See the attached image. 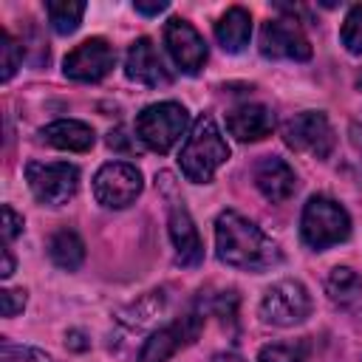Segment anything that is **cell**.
Instances as JSON below:
<instances>
[{
    "mask_svg": "<svg viewBox=\"0 0 362 362\" xmlns=\"http://www.w3.org/2000/svg\"><path fill=\"white\" fill-rule=\"evenodd\" d=\"M215 249L221 263L252 274L269 272L283 260L280 246L255 221L235 209H223L215 218Z\"/></svg>",
    "mask_w": 362,
    "mask_h": 362,
    "instance_id": "obj_1",
    "label": "cell"
},
{
    "mask_svg": "<svg viewBox=\"0 0 362 362\" xmlns=\"http://www.w3.org/2000/svg\"><path fill=\"white\" fill-rule=\"evenodd\" d=\"M229 161V144L215 124L212 116H198L189 136L184 139L178 150V167L187 181L192 184H209L215 173Z\"/></svg>",
    "mask_w": 362,
    "mask_h": 362,
    "instance_id": "obj_2",
    "label": "cell"
},
{
    "mask_svg": "<svg viewBox=\"0 0 362 362\" xmlns=\"http://www.w3.org/2000/svg\"><path fill=\"white\" fill-rule=\"evenodd\" d=\"M300 238L308 249L322 252L351 238V215L328 195H311L300 215Z\"/></svg>",
    "mask_w": 362,
    "mask_h": 362,
    "instance_id": "obj_3",
    "label": "cell"
},
{
    "mask_svg": "<svg viewBox=\"0 0 362 362\" xmlns=\"http://www.w3.org/2000/svg\"><path fill=\"white\" fill-rule=\"evenodd\" d=\"M189 113L181 102H156L136 116V136L153 153H170L187 133Z\"/></svg>",
    "mask_w": 362,
    "mask_h": 362,
    "instance_id": "obj_4",
    "label": "cell"
},
{
    "mask_svg": "<svg viewBox=\"0 0 362 362\" xmlns=\"http://www.w3.org/2000/svg\"><path fill=\"white\" fill-rule=\"evenodd\" d=\"M25 181L40 204L62 206L79 189V167L68 161H28Z\"/></svg>",
    "mask_w": 362,
    "mask_h": 362,
    "instance_id": "obj_5",
    "label": "cell"
},
{
    "mask_svg": "<svg viewBox=\"0 0 362 362\" xmlns=\"http://www.w3.org/2000/svg\"><path fill=\"white\" fill-rule=\"evenodd\" d=\"M311 294L300 280H277L260 300V320L277 328H291L305 322L311 317Z\"/></svg>",
    "mask_w": 362,
    "mask_h": 362,
    "instance_id": "obj_6",
    "label": "cell"
},
{
    "mask_svg": "<svg viewBox=\"0 0 362 362\" xmlns=\"http://www.w3.org/2000/svg\"><path fill=\"white\" fill-rule=\"evenodd\" d=\"M144 189V175L136 164L127 161H107L93 175V198L107 209L130 206Z\"/></svg>",
    "mask_w": 362,
    "mask_h": 362,
    "instance_id": "obj_7",
    "label": "cell"
},
{
    "mask_svg": "<svg viewBox=\"0 0 362 362\" xmlns=\"http://www.w3.org/2000/svg\"><path fill=\"white\" fill-rule=\"evenodd\" d=\"M283 141L297 153L328 158L337 147V133L322 110H303L283 124Z\"/></svg>",
    "mask_w": 362,
    "mask_h": 362,
    "instance_id": "obj_8",
    "label": "cell"
},
{
    "mask_svg": "<svg viewBox=\"0 0 362 362\" xmlns=\"http://www.w3.org/2000/svg\"><path fill=\"white\" fill-rule=\"evenodd\" d=\"M204 328V311H187L175 317L170 325L150 334V339L139 351V362H170L181 348L192 345Z\"/></svg>",
    "mask_w": 362,
    "mask_h": 362,
    "instance_id": "obj_9",
    "label": "cell"
},
{
    "mask_svg": "<svg viewBox=\"0 0 362 362\" xmlns=\"http://www.w3.org/2000/svg\"><path fill=\"white\" fill-rule=\"evenodd\" d=\"M116 65V51L105 37H90L71 48L62 59V74L74 82H99Z\"/></svg>",
    "mask_w": 362,
    "mask_h": 362,
    "instance_id": "obj_10",
    "label": "cell"
},
{
    "mask_svg": "<svg viewBox=\"0 0 362 362\" xmlns=\"http://www.w3.org/2000/svg\"><path fill=\"white\" fill-rule=\"evenodd\" d=\"M164 45L173 57V62L195 76L204 65H206V57H209V48L204 42V37L198 34V28L192 23H187L184 17H170L167 25H164Z\"/></svg>",
    "mask_w": 362,
    "mask_h": 362,
    "instance_id": "obj_11",
    "label": "cell"
},
{
    "mask_svg": "<svg viewBox=\"0 0 362 362\" xmlns=\"http://www.w3.org/2000/svg\"><path fill=\"white\" fill-rule=\"evenodd\" d=\"M260 54L269 59H311V42L297 20H266L260 25Z\"/></svg>",
    "mask_w": 362,
    "mask_h": 362,
    "instance_id": "obj_12",
    "label": "cell"
},
{
    "mask_svg": "<svg viewBox=\"0 0 362 362\" xmlns=\"http://www.w3.org/2000/svg\"><path fill=\"white\" fill-rule=\"evenodd\" d=\"M124 74L127 79L147 85V88H161L173 82V74L164 68L161 54L156 51L150 37H139L130 48H127V59H124Z\"/></svg>",
    "mask_w": 362,
    "mask_h": 362,
    "instance_id": "obj_13",
    "label": "cell"
},
{
    "mask_svg": "<svg viewBox=\"0 0 362 362\" xmlns=\"http://www.w3.org/2000/svg\"><path fill=\"white\" fill-rule=\"evenodd\" d=\"M167 229H170V240L175 249V263L178 266H198L204 260V243L198 238V226H195L192 215L187 212V206L181 201L170 204Z\"/></svg>",
    "mask_w": 362,
    "mask_h": 362,
    "instance_id": "obj_14",
    "label": "cell"
},
{
    "mask_svg": "<svg viewBox=\"0 0 362 362\" xmlns=\"http://www.w3.org/2000/svg\"><path fill=\"white\" fill-rule=\"evenodd\" d=\"M255 187L272 204H283L297 192V173L280 156H263L255 164Z\"/></svg>",
    "mask_w": 362,
    "mask_h": 362,
    "instance_id": "obj_15",
    "label": "cell"
},
{
    "mask_svg": "<svg viewBox=\"0 0 362 362\" xmlns=\"http://www.w3.org/2000/svg\"><path fill=\"white\" fill-rule=\"evenodd\" d=\"M272 127H274L272 110L266 105H257V102L238 105L226 113V130L238 141H260L272 133Z\"/></svg>",
    "mask_w": 362,
    "mask_h": 362,
    "instance_id": "obj_16",
    "label": "cell"
},
{
    "mask_svg": "<svg viewBox=\"0 0 362 362\" xmlns=\"http://www.w3.org/2000/svg\"><path fill=\"white\" fill-rule=\"evenodd\" d=\"M40 136L45 144H51L57 150H68V153H88L96 141L93 127L79 119H57V122L45 124L40 130Z\"/></svg>",
    "mask_w": 362,
    "mask_h": 362,
    "instance_id": "obj_17",
    "label": "cell"
},
{
    "mask_svg": "<svg viewBox=\"0 0 362 362\" xmlns=\"http://www.w3.org/2000/svg\"><path fill=\"white\" fill-rule=\"evenodd\" d=\"M252 37V14L243 6L226 8L215 23V40L226 54H240Z\"/></svg>",
    "mask_w": 362,
    "mask_h": 362,
    "instance_id": "obj_18",
    "label": "cell"
},
{
    "mask_svg": "<svg viewBox=\"0 0 362 362\" xmlns=\"http://www.w3.org/2000/svg\"><path fill=\"white\" fill-rule=\"evenodd\" d=\"M48 257L62 272H76L85 263V243L74 229H57L48 238Z\"/></svg>",
    "mask_w": 362,
    "mask_h": 362,
    "instance_id": "obj_19",
    "label": "cell"
},
{
    "mask_svg": "<svg viewBox=\"0 0 362 362\" xmlns=\"http://www.w3.org/2000/svg\"><path fill=\"white\" fill-rule=\"evenodd\" d=\"M325 291L337 305L351 308L362 300V277L351 266H334L325 277Z\"/></svg>",
    "mask_w": 362,
    "mask_h": 362,
    "instance_id": "obj_20",
    "label": "cell"
},
{
    "mask_svg": "<svg viewBox=\"0 0 362 362\" xmlns=\"http://www.w3.org/2000/svg\"><path fill=\"white\" fill-rule=\"evenodd\" d=\"M45 14H48V23L57 34H74L85 17V3H76V0H48L45 3Z\"/></svg>",
    "mask_w": 362,
    "mask_h": 362,
    "instance_id": "obj_21",
    "label": "cell"
},
{
    "mask_svg": "<svg viewBox=\"0 0 362 362\" xmlns=\"http://www.w3.org/2000/svg\"><path fill=\"white\" fill-rule=\"evenodd\" d=\"M311 354L308 337L303 339H286V342H269L257 351V362H305Z\"/></svg>",
    "mask_w": 362,
    "mask_h": 362,
    "instance_id": "obj_22",
    "label": "cell"
},
{
    "mask_svg": "<svg viewBox=\"0 0 362 362\" xmlns=\"http://www.w3.org/2000/svg\"><path fill=\"white\" fill-rule=\"evenodd\" d=\"M161 308H164V294H161V291H150L144 300H139V303H133L130 308H124V311L119 314V320H122L124 325H130V328H141V325L153 322V317H156Z\"/></svg>",
    "mask_w": 362,
    "mask_h": 362,
    "instance_id": "obj_23",
    "label": "cell"
},
{
    "mask_svg": "<svg viewBox=\"0 0 362 362\" xmlns=\"http://www.w3.org/2000/svg\"><path fill=\"white\" fill-rule=\"evenodd\" d=\"M20 62H23V45L3 28L0 31V79L3 82H8L14 74H17V68H20Z\"/></svg>",
    "mask_w": 362,
    "mask_h": 362,
    "instance_id": "obj_24",
    "label": "cell"
},
{
    "mask_svg": "<svg viewBox=\"0 0 362 362\" xmlns=\"http://www.w3.org/2000/svg\"><path fill=\"white\" fill-rule=\"evenodd\" d=\"M339 40L351 54H362V3L348 8L342 28H339Z\"/></svg>",
    "mask_w": 362,
    "mask_h": 362,
    "instance_id": "obj_25",
    "label": "cell"
},
{
    "mask_svg": "<svg viewBox=\"0 0 362 362\" xmlns=\"http://www.w3.org/2000/svg\"><path fill=\"white\" fill-rule=\"evenodd\" d=\"M0 354H3V362H54L45 351L28 348V345H14L11 339H3Z\"/></svg>",
    "mask_w": 362,
    "mask_h": 362,
    "instance_id": "obj_26",
    "label": "cell"
},
{
    "mask_svg": "<svg viewBox=\"0 0 362 362\" xmlns=\"http://www.w3.org/2000/svg\"><path fill=\"white\" fill-rule=\"evenodd\" d=\"M25 308V291L23 288H3L0 291V311L3 317H17Z\"/></svg>",
    "mask_w": 362,
    "mask_h": 362,
    "instance_id": "obj_27",
    "label": "cell"
},
{
    "mask_svg": "<svg viewBox=\"0 0 362 362\" xmlns=\"http://www.w3.org/2000/svg\"><path fill=\"white\" fill-rule=\"evenodd\" d=\"M20 232H23V215H17L14 206L3 204V240L11 243Z\"/></svg>",
    "mask_w": 362,
    "mask_h": 362,
    "instance_id": "obj_28",
    "label": "cell"
},
{
    "mask_svg": "<svg viewBox=\"0 0 362 362\" xmlns=\"http://www.w3.org/2000/svg\"><path fill=\"white\" fill-rule=\"evenodd\" d=\"M133 8H136L139 14H144V17H156V14L167 11V0H136Z\"/></svg>",
    "mask_w": 362,
    "mask_h": 362,
    "instance_id": "obj_29",
    "label": "cell"
},
{
    "mask_svg": "<svg viewBox=\"0 0 362 362\" xmlns=\"http://www.w3.org/2000/svg\"><path fill=\"white\" fill-rule=\"evenodd\" d=\"M107 144H110V147H116V150H127V153H133V144H127V136H124V130H122V127H119V130H110Z\"/></svg>",
    "mask_w": 362,
    "mask_h": 362,
    "instance_id": "obj_30",
    "label": "cell"
},
{
    "mask_svg": "<svg viewBox=\"0 0 362 362\" xmlns=\"http://www.w3.org/2000/svg\"><path fill=\"white\" fill-rule=\"evenodd\" d=\"M65 345H68V348H74V351H85V348H88V339H85V334H82V331H76V328H74V331H68V334H65Z\"/></svg>",
    "mask_w": 362,
    "mask_h": 362,
    "instance_id": "obj_31",
    "label": "cell"
},
{
    "mask_svg": "<svg viewBox=\"0 0 362 362\" xmlns=\"http://www.w3.org/2000/svg\"><path fill=\"white\" fill-rule=\"evenodd\" d=\"M14 274V255L8 249V243L3 246V269H0V277H11Z\"/></svg>",
    "mask_w": 362,
    "mask_h": 362,
    "instance_id": "obj_32",
    "label": "cell"
},
{
    "mask_svg": "<svg viewBox=\"0 0 362 362\" xmlns=\"http://www.w3.org/2000/svg\"><path fill=\"white\" fill-rule=\"evenodd\" d=\"M212 362H246V359L240 354H235V351H221V354L212 356Z\"/></svg>",
    "mask_w": 362,
    "mask_h": 362,
    "instance_id": "obj_33",
    "label": "cell"
},
{
    "mask_svg": "<svg viewBox=\"0 0 362 362\" xmlns=\"http://www.w3.org/2000/svg\"><path fill=\"white\" fill-rule=\"evenodd\" d=\"M356 88L362 90V71H359V76H356Z\"/></svg>",
    "mask_w": 362,
    "mask_h": 362,
    "instance_id": "obj_34",
    "label": "cell"
}]
</instances>
